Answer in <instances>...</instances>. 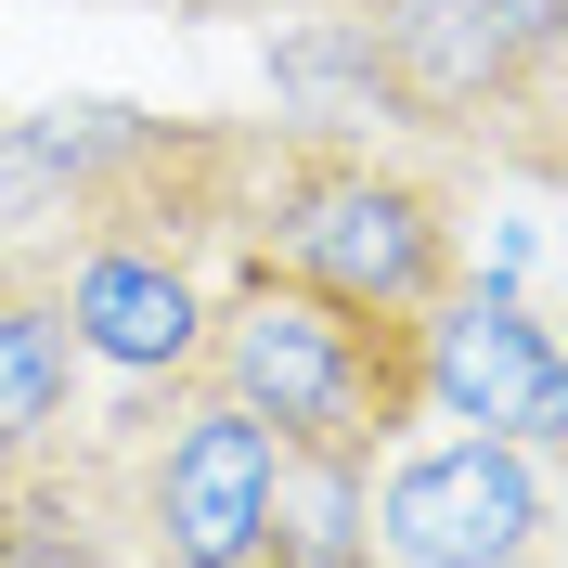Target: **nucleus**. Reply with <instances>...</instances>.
<instances>
[{"label":"nucleus","mask_w":568,"mask_h":568,"mask_svg":"<svg viewBox=\"0 0 568 568\" xmlns=\"http://www.w3.org/2000/svg\"><path fill=\"white\" fill-rule=\"evenodd\" d=\"M220 233H233L258 272H297V284H323V297H349V311H400V323L465 272L453 194L414 181L400 155H375V142H349V130L246 142Z\"/></svg>","instance_id":"obj_1"},{"label":"nucleus","mask_w":568,"mask_h":568,"mask_svg":"<svg viewBox=\"0 0 568 568\" xmlns=\"http://www.w3.org/2000/svg\"><path fill=\"white\" fill-rule=\"evenodd\" d=\"M194 375L220 400H246L272 426V453H349L375 465L400 426L426 414L414 400V323L400 311H349L297 272H233L207 284V336H194Z\"/></svg>","instance_id":"obj_2"},{"label":"nucleus","mask_w":568,"mask_h":568,"mask_svg":"<svg viewBox=\"0 0 568 568\" xmlns=\"http://www.w3.org/2000/svg\"><path fill=\"white\" fill-rule=\"evenodd\" d=\"M104 478H116V517H130L142 568H258L284 453H272V426L246 400H220L207 375H155L116 414Z\"/></svg>","instance_id":"obj_3"},{"label":"nucleus","mask_w":568,"mask_h":568,"mask_svg":"<svg viewBox=\"0 0 568 568\" xmlns=\"http://www.w3.org/2000/svg\"><path fill=\"white\" fill-rule=\"evenodd\" d=\"M362 542H375V568H542V542H556L542 453L478 439V426H453V439L400 426L362 465Z\"/></svg>","instance_id":"obj_4"},{"label":"nucleus","mask_w":568,"mask_h":568,"mask_svg":"<svg viewBox=\"0 0 568 568\" xmlns=\"http://www.w3.org/2000/svg\"><path fill=\"white\" fill-rule=\"evenodd\" d=\"M388 78V116L414 130H491V116H542L556 78V0H336Z\"/></svg>","instance_id":"obj_5"},{"label":"nucleus","mask_w":568,"mask_h":568,"mask_svg":"<svg viewBox=\"0 0 568 568\" xmlns=\"http://www.w3.org/2000/svg\"><path fill=\"white\" fill-rule=\"evenodd\" d=\"M414 400L439 426H478V439H517V453H556L568 439V362H556V311H530L517 284L453 272L414 311Z\"/></svg>","instance_id":"obj_6"},{"label":"nucleus","mask_w":568,"mask_h":568,"mask_svg":"<svg viewBox=\"0 0 568 568\" xmlns=\"http://www.w3.org/2000/svg\"><path fill=\"white\" fill-rule=\"evenodd\" d=\"M52 297H65V336H78L91 375H116V388L194 375L207 272H194V233L181 220H78L65 246H52Z\"/></svg>","instance_id":"obj_7"},{"label":"nucleus","mask_w":568,"mask_h":568,"mask_svg":"<svg viewBox=\"0 0 568 568\" xmlns=\"http://www.w3.org/2000/svg\"><path fill=\"white\" fill-rule=\"evenodd\" d=\"M78 388H91V362L65 336V297H52V258H0V465L52 453L78 426Z\"/></svg>","instance_id":"obj_8"},{"label":"nucleus","mask_w":568,"mask_h":568,"mask_svg":"<svg viewBox=\"0 0 568 568\" xmlns=\"http://www.w3.org/2000/svg\"><path fill=\"white\" fill-rule=\"evenodd\" d=\"M0 568H142L104 453L65 465V439H52V453L0 465Z\"/></svg>","instance_id":"obj_9"}]
</instances>
